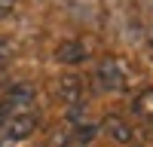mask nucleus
Segmentation results:
<instances>
[{
  "mask_svg": "<svg viewBox=\"0 0 153 147\" xmlns=\"http://www.w3.org/2000/svg\"><path fill=\"white\" fill-rule=\"evenodd\" d=\"M34 129H37V117L34 114H12V117H6L3 120V129H0V144H19V141H25L28 135H34Z\"/></svg>",
  "mask_w": 153,
  "mask_h": 147,
  "instance_id": "obj_1",
  "label": "nucleus"
},
{
  "mask_svg": "<svg viewBox=\"0 0 153 147\" xmlns=\"http://www.w3.org/2000/svg\"><path fill=\"white\" fill-rule=\"evenodd\" d=\"M98 80L101 86H107V89H123L126 86V71L117 58H107V61H101V68H98Z\"/></svg>",
  "mask_w": 153,
  "mask_h": 147,
  "instance_id": "obj_2",
  "label": "nucleus"
},
{
  "mask_svg": "<svg viewBox=\"0 0 153 147\" xmlns=\"http://www.w3.org/2000/svg\"><path fill=\"white\" fill-rule=\"evenodd\" d=\"M58 98H65L68 104H76L83 98V83L76 74H61V80H58Z\"/></svg>",
  "mask_w": 153,
  "mask_h": 147,
  "instance_id": "obj_3",
  "label": "nucleus"
},
{
  "mask_svg": "<svg viewBox=\"0 0 153 147\" xmlns=\"http://www.w3.org/2000/svg\"><path fill=\"white\" fill-rule=\"evenodd\" d=\"M55 58L61 61V65H76V61L86 58V49H83V43L68 40V43H61V46L55 49Z\"/></svg>",
  "mask_w": 153,
  "mask_h": 147,
  "instance_id": "obj_4",
  "label": "nucleus"
},
{
  "mask_svg": "<svg viewBox=\"0 0 153 147\" xmlns=\"http://www.w3.org/2000/svg\"><path fill=\"white\" fill-rule=\"evenodd\" d=\"M104 126H107V132H110V138H113V141H120V144H126V141H132V129L126 126L123 120H117V117H110V120L104 122Z\"/></svg>",
  "mask_w": 153,
  "mask_h": 147,
  "instance_id": "obj_5",
  "label": "nucleus"
},
{
  "mask_svg": "<svg viewBox=\"0 0 153 147\" xmlns=\"http://www.w3.org/2000/svg\"><path fill=\"white\" fill-rule=\"evenodd\" d=\"M141 114H147V117H153V92H144L141 98H138V104H135Z\"/></svg>",
  "mask_w": 153,
  "mask_h": 147,
  "instance_id": "obj_6",
  "label": "nucleus"
},
{
  "mask_svg": "<svg viewBox=\"0 0 153 147\" xmlns=\"http://www.w3.org/2000/svg\"><path fill=\"white\" fill-rule=\"evenodd\" d=\"M16 6H19V0H0V16H9Z\"/></svg>",
  "mask_w": 153,
  "mask_h": 147,
  "instance_id": "obj_7",
  "label": "nucleus"
},
{
  "mask_svg": "<svg viewBox=\"0 0 153 147\" xmlns=\"http://www.w3.org/2000/svg\"><path fill=\"white\" fill-rule=\"evenodd\" d=\"M6 55H9V49H6V43H3V40H0V65L6 61Z\"/></svg>",
  "mask_w": 153,
  "mask_h": 147,
  "instance_id": "obj_8",
  "label": "nucleus"
}]
</instances>
